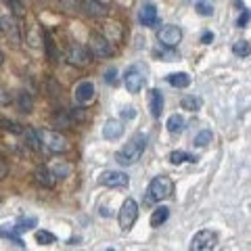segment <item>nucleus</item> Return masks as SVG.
I'll list each match as a JSON object with an SVG mask.
<instances>
[{"label": "nucleus", "mask_w": 251, "mask_h": 251, "mask_svg": "<svg viewBox=\"0 0 251 251\" xmlns=\"http://www.w3.org/2000/svg\"><path fill=\"white\" fill-rule=\"evenodd\" d=\"M145 149H147V136L145 134H136L130 143H126V147H122L120 151L115 153V161L120 163V166H124V168L134 166L140 157H143Z\"/></svg>", "instance_id": "nucleus-1"}, {"label": "nucleus", "mask_w": 251, "mask_h": 251, "mask_svg": "<svg viewBox=\"0 0 251 251\" xmlns=\"http://www.w3.org/2000/svg\"><path fill=\"white\" fill-rule=\"evenodd\" d=\"M174 195V180L170 176H155L149 184V191H147V203H159V201H166Z\"/></svg>", "instance_id": "nucleus-2"}, {"label": "nucleus", "mask_w": 251, "mask_h": 251, "mask_svg": "<svg viewBox=\"0 0 251 251\" xmlns=\"http://www.w3.org/2000/svg\"><path fill=\"white\" fill-rule=\"evenodd\" d=\"M38 136H40V143L49 149L50 153H67L69 151L67 138L63 134H59V132H54V130H40V132H38Z\"/></svg>", "instance_id": "nucleus-3"}, {"label": "nucleus", "mask_w": 251, "mask_h": 251, "mask_svg": "<svg viewBox=\"0 0 251 251\" xmlns=\"http://www.w3.org/2000/svg\"><path fill=\"white\" fill-rule=\"evenodd\" d=\"M88 52L92 54V57H97V59H109L115 50H113L111 40H107L105 36H100V34H90Z\"/></svg>", "instance_id": "nucleus-4"}, {"label": "nucleus", "mask_w": 251, "mask_h": 251, "mask_svg": "<svg viewBox=\"0 0 251 251\" xmlns=\"http://www.w3.org/2000/svg\"><path fill=\"white\" fill-rule=\"evenodd\" d=\"M117 218H120V228L124 232L132 230V226H134L136 218H138V203L132 197H128L122 203V209H120V216H117Z\"/></svg>", "instance_id": "nucleus-5"}, {"label": "nucleus", "mask_w": 251, "mask_h": 251, "mask_svg": "<svg viewBox=\"0 0 251 251\" xmlns=\"http://www.w3.org/2000/svg\"><path fill=\"white\" fill-rule=\"evenodd\" d=\"M124 84H126V88H128V92L136 94L140 88H143V84H145L143 67H140V65H130L128 69H126V74H124Z\"/></svg>", "instance_id": "nucleus-6"}, {"label": "nucleus", "mask_w": 251, "mask_h": 251, "mask_svg": "<svg viewBox=\"0 0 251 251\" xmlns=\"http://www.w3.org/2000/svg\"><path fill=\"white\" fill-rule=\"evenodd\" d=\"M218 234L214 230H199L191 241V251H214Z\"/></svg>", "instance_id": "nucleus-7"}, {"label": "nucleus", "mask_w": 251, "mask_h": 251, "mask_svg": "<svg viewBox=\"0 0 251 251\" xmlns=\"http://www.w3.org/2000/svg\"><path fill=\"white\" fill-rule=\"evenodd\" d=\"M157 40L161 42V46H166V49H176L180 40H182V29L178 25H163L157 31Z\"/></svg>", "instance_id": "nucleus-8"}, {"label": "nucleus", "mask_w": 251, "mask_h": 251, "mask_svg": "<svg viewBox=\"0 0 251 251\" xmlns=\"http://www.w3.org/2000/svg\"><path fill=\"white\" fill-rule=\"evenodd\" d=\"M99 182L107 188H126L130 184V178H128V174H124V172L109 170V172H103V174H100Z\"/></svg>", "instance_id": "nucleus-9"}, {"label": "nucleus", "mask_w": 251, "mask_h": 251, "mask_svg": "<svg viewBox=\"0 0 251 251\" xmlns=\"http://www.w3.org/2000/svg\"><path fill=\"white\" fill-rule=\"evenodd\" d=\"M67 61L75 67H86L90 63V52L82 44H72L67 49Z\"/></svg>", "instance_id": "nucleus-10"}, {"label": "nucleus", "mask_w": 251, "mask_h": 251, "mask_svg": "<svg viewBox=\"0 0 251 251\" xmlns=\"http://www.w3.org/2000/svg\"><path fill=\"white\" fill-rule=\"evenodd\" d=\"M138 21L143 27H153L157 25V21H159V13H157V6L153 2H145L140 4L138 9Z\"/></svg>", "instance_id": "nucleus-11"}, {"label": "nucleus", "mask_w": 251, "mask_h": 251, "mask_svg": "<svg viewBox=\"0 0 251 251\" xmlns=\"http://www.w3.org/2000/svg\"><path fill=\"white\" fill-rule=\"evenodd\" d=\"M94 92H97V88H94V84L90 80H84L75 86V100L80 105H86L90 103V100L94 99Z\"/></svg>", "instance_id": "nucleus-12"}, {"label": "nucleus", "mask_w": 251, "mask_h": 251, "mask_svg": "<svg viewBox=\"0 0 251 251\" xmlns=\"http://www.w3.org/2000/svg\"><path fill=\"white\" fill-rule=\"evenodd\" d=\"M34 182L44 186V188H52L54 182H57V178H54V174L46 166H38L34 170Z\"/></svg>", "instance_id": "nucleus-13"}, {"label": "nucleus", "mask_w": 251, "mask_h": 251, "mask_svg": "<svg viewBox=\"0 0 251 251\" xmlns=\"http://www.w3.org/2000/svg\"><path fill=\"white\" fill-rule=\"evenodd\" d=\"M149 109H151V115L155 120H159L161 113H163V94L161 90H149Z\"/></svg>", "instance_id": "nucleus-14"}, {"label": "nucleus", "mask_w": 251, "mask_h": 251, "mask_svg": "<svg viewBox=\"0 0 251 251\" xmlns=\"http://www.w3.org/2000/svg\"><path fill=\"white\" fill-rule=\"evenodd\" d=\"M80 9L86 15H90V17H105L107 15L105 4L97 2V0H80Z\"/></svg>", "instance_id": "nucleus-15"}, {"label": "nucleus", "mask_w": 251, "mask_h": 251, "mask_svg": "<svg viewBox=\"0 0 251 251\" xmlns=\"http://www.w3.org/2000/svg\"><path fill=\"white\" fill-rule=\"evenodd\" d=\"M124 134V126L122 122H117V120H109L105 126H103V136L107 140H117Z\"/></svg>", "instance_id": "nucleus-16"}, {"label": "nucleus", "mask_w": 251, "mask_h": 251, "mask_svg": "<svg viewBox=\"0 0 251 251\" xmlns=\"http://www.w3.org/2000/svg\"><path fill=\"white\" fill-rule=\"evenodd\" d=\"M15 103H17L21 113H31V111H34V99H31V94L25 92V90H19L17 92V99H15Z\"/></svg>", "instance_id": "nucleus-17"}, {"label": "nucleus", "mask_w": 251, "mask_h": 251, "mask_svg": "<svg viewBox=\"0 0 251 251\" xmlns=\"http://www.w3.org/2000/svg\"><path fill=\"white\" fill-rule=\"evenodd\" d=\"M23 138H25V145L31 149V151H40L42 143H40V136H38V130L34 128H23Z\"/></svg>", "instance_id": "nucleus-18"}, {"label": "nucleus", "mask_w": 251, "mask_h": 251, "mask_svg": "<svg viewBox=\"0 0 251 251\" xmlns=\"http://www.w3.org/2000/svg\"><path fill=\"white\" fill-rule=\"evenodd\" d=\"M170 218V207H166V205H159L157 207L153 214H151V220H149V222H151V226L153 228H159V226L166 222V220Z\"/></svg>", "instance_id": "nucleus-19"}, {"label": "nucleus", "mask_w": 251, "mask_h": 251, "mask_svg": "<svg viewBox=\"0 0 251 251\" xmlns=\"http://www.w3.org/2000/svg\"><path fill=\"white\" fill-rule=\"evenodd\" d=\"M168 84L174 86V88H186L191 84V75L184 74V72H178V74H170L168 75Z\"/></svg>", "instance_id": "nucleus-20"}, {"label": "nucleus", "mask_w": 251, "mask_h": 251, "mask_svg": "<svg viewBox=\"0 0 251 251\" xmlns=\"http://www.w3.org/2000/svg\"><path fill=\"white\" fill-rule=\"evenodd\" d=\"M168 130H170V134H180V132L184 130V126H186V122H184V117L182 115H178V113H174V115H170L168 117Z\"/></svg>", "instance_id": "nucleus-21"}, {"label": "nucleus", "mask_w": 251, "mask_h": 251, "mask_svg": "<svg viewBox=\"0 0 251 251\" xmlns=\"http://www.w3.org/2000/svg\"><path fill=\"white\" fill-rule=\"evenodd\" d=\"M0 237H4V239H9L11 243H15L17 247H25V243L21 241L19 237V232L13 228V226H0Z\"/></svg>", "instance_id": "nucleus-22"}, {"label": "nucleus", "mask_w": 251, "mask_h": 251, "mask_svg": "<svg viewBox=\"0 0 251 251\" xmlns=\"http://www.w3.org/2000/svg\"><path fill=\"white\" fill-rule=\"evenodd\" d=\"M195 11H197L201 17H209V15H214V4H211V0H191Z\"/></svg>", "instance_id": "nucleus-23"}, {"label": "nucleus", "mask_w": 251, "mask_h": 251, "mask_svg": "<svg viewBox=\"0 0 251 251\" xmlns=\"http://www.w3.org/2000/svg\"><path fill=\"white\" fill-rule=\"evenodd\" d=\"M184 161L195 163V161H197V157H195V155H188V153H184V151H172V153H170V163H174V166H180V163H184Z\"/></svg>", "instance_id": "nucleus-24"}, {"label": "nucleus", "mask_w": 251, "mask_h": 251, "mask_svg": "<svg viewBox=\"0 0 251 251\" xmlns=\"http://www.w3.org/2000/svg\"><path fill=\"white\" fill-rule=\"evenodd\" d=\"M180 107L186 109V111H199V109H201V99L188 94V97H184L182 100H180Z\"/></svg>", "instance_id": "nucleus-25"}, {"label": "nucleus", "mask_w": 251, "mask_h": 251, "mask_svg": "<svg viewBox=\"0 0 251 251\" xmlns=\"http://www.w3.org/2000/svg\"><path fill=\"white\" fill-rule=\"evenodd\" d=\"M34 226H38V218H34V216H29V218H21V220H17V224L13 226L17 232H25V230H31Z\"/></svg>", "instance_id": "nucleus-26"}, {"label": "nucleus", "mask_w": 251, "mask_h": 251, "mask_svg": "<svg viewBox=\"0 0 251 251\" xmlns=\"http://www.w3.org/2000/svg\"><path fill=\"white\" fill-rule=\"evenodd\" d=\"M6 4H9V9L13 13V17L17 19H23L25 17V4L21 2V0H6Z\"/></svg>", "instance_id": "nucleus-27"}, {"label": "nucleus", "mask_w": 251, "mask_h": 251, "mask_svg": "<svg viewBox=\"0 0 251 251\" xmlns=\"http://www.w3.org/2000/svg\"><path fill=\"white\" fill-rule=\"evenodd\" d=\"M52 124L57 126V128H69V126H74L72 117H69V113H54L52 115Z\"/></svg>", "instance_id": "nucleus-28"}, {"label": "nucleus", "mask_w": 251, "mask_h": 251, "mask_svg": "<svg viewBox=\"0 0 251 251\" xmlns=\"http://www.w3.org/2000/svg\"><path fill=\"white\" fill-rule=\"evenodd\" d=\"M211 140H214V134H211L209 130H201L197 136H195V147H199V149H203V147H207Z\"/></svg>", "instance_id": "nucleus-29"}, {"label": "nucleus", "mask_w": 251, "mask_h": 251, "mask_svg": "<svg viewBox=\"0 0 251 251\" xmlns=\"http://www.w3.org/2000/svg\"><path fill=\"white\" fill-rule=\"evenodd\" d=\"M232 52L237 57H249V42L247 40H237L232 44Z\"/></svg>", "instance_id": "nucleus-30"}, {"label": "nucleus", "mask_w": 251, "mask_h": 251, "mask_svg": "<svg viewBox=\"0 0 251 251\" xmlns=\"http://www.w3.org/2000/svg\"><path fill=\"white\" fill-rule=\"evenodd\" d=\"M36 241L40 243V245H52L57 239H54V234L49 232V230H38L36 232Z\"/></svg>", "instance_id": "nucleus-31"}, {"label": "nucleus", "mask_w": 251, "mask_h": 251, "mask_svg": "<svg viewBox=\"0 0 251 251\" xmlns=\"http://www.w3.org/2000/svg\"><path fill=\"white\" fill-rule=\"evenodd\" d=\"M2 29H6V34L11 36V42L17 44L19 42V34H17V25H15L13 21H4L2 23Z\"/></svg>", "instance_id": "nucleus-32"}, {"label": "nucleus", "mask_w": 251, "mask_h": 251, "mask_svg": "<svg viewBox=\"0 0 251 251\" xmlns=\"http://www.w3.org/2000/svg\"><path fill=\"white\" fill-rule=\"evenodd\" d=\"M0 126H2L4 130L13 132V134H21V132H23V128H21L19 124H15V122H11V120H4V117H0Z\"/></svg>", "instance_id": "nucleus-33"}, {"label": "nucleus", "mask_w": 251, "mask_h": 251, "mask_svg": "<svg viewBox=\"0 0 251 251\" xmlns=\"http://www.w3.org/2000/svg\"><path fill=\"white\" fill-rule=\"evenodd\" d=\"M69 172H72V168H69L67 166V163H57V166H54V172H52V174H54V178H57V176H69Z\"/></svg>", "instance_id": "nucleus-34"}, {"label": "nucleus", "mask_w": 251, "mask_h": 251, "mask_svg": "<svg viewBox=\"0 0 251 251\" xmlns=\"http://www.w3.org/2000/svg\"><path fill=\"white\" fill-rule=\"evenodd\" d=\"M105 82L107 84H115L117 82V69L115 67H109L105 72Z\"/></svg>", "instance_id": "nucleus-35"}, {"label": "nucleus", "mask_w": 251, "mask_h": 251, "mask_svg": "<svg viewBox=\"0 0 251 251\" xmlns=\"http://www.w3.org/2000/svg\"><path fill=\"white\" fill-rule=\"evenodd\" d=\"M157 54H159L163 61H176V59H178V54L172 50V49H170V50H157Z\"/></svg>", "instance_id": "nucleus-36"}, {"label": "nucleus", "mask_w": 251, "mask_h": 251, "mask_svg": "<svg viewBox=\"0 0 251 251\" xmlns=\"http://www.w3.org/2000/svg\"><path fill=\"white\" fill-rule=\"evenodd\" d=\"M59 2L63 4V9H67V11H75V9H77V4H80V0H59Z\"/></svg>", "instance_id": "nucleus-37"}, {"label": "nucleus", "mask_w": 251, "mask_h": 251, "mask_svg": "<svg viewBox=\"0 0 251 251\" xmlns=\"http://www.w3.org/2000/svg\"><path fill=\"white\" fill-rule=\"evenodd\" d=\"M247 23H249V11H247V9H243V13L239 15L237 25H239V27H247Z\"/></svg>", "instance_id": "nucleus-38"}, {"label": "nucleus", "mask_w": 251, "mask_h": 251, "mask_svg": "<svg viewBox=\"0 0 251 251\" xmlns=\"http://www.w3.org/2000/svg\"><path fill=\"white\" fill-rule=\"evenodd\" d=\"M136 115V111H134V107H126L124 111H122V120H132V117Z\"/></svg>", "instance_id": "nucleus-39"}, {"label": "nucleus", "mask_w": 251, "mask_h": 251, "mask_svg": "<svg viewBox=\"0 0 251 251\" xmlns=\"http://www.w3.org/2000/svg\"><path fill=\"white\" fill-rule=\"evenodd\" d=\"M11 103V97H9V92H4L2 88H0V105H9Z\"/></svg>", "instance_id": "nucleus-40"}, {"label": "nucleus", "mask_w": 251, "mask_h": 251, "mask_svg": "<svg viewBox=\"0 0 251 251\" xmlns=\"http://www.w3.org/2000/svg\"><path fill=\"white\" fill-rule=\"evenodd\" d=\"M211 40H214V34H211V31H203V34H201V42L203 44H209Z\"/></svg>", "instance_id": "nucleus-41"}, {"label": "nucleus", "mask_w": 251, "mask_h": 251, "mask_svg": "<svg viewBox=\"0 0 251 251\" xmlns=\"http://www.w3.org/2000/svg\"><path fill=\"white\" fill-rule=\"evenodd\" d=\"M6 174H9V166H6V163H4L2 159H0V180H2Z\"/></svg>", "instance_id": "nucleus-42"}, {"label": "nucleus", "mask_w": 251, "mask_h": 251, "mask_svg": "<svg viewBox=\"0 0 251 251\" xmlns=\"http://www.w3.org/2000/svg\"><path fill=\"white\" fill-rule=\"evenodd\" d=\"M4 63V54H2V50H0V65Z\"/></svg>", "instance_id": "nucleus-43"}, {"label": "nucleus", "mask_w": 251, "mask_h": 251, "mask_svg": "<svg viewBox=\"0 0 251 251\" xmlns=\"http://www.w3.org/2000/svg\"><path fill=\"white\" fill-rule=\"evenodd\" d=\"M97 2H100V4H107V2H111V0H97Z\"/></svg>", "instance_id": "nucleus-44"}, {"label": "nucleus", "mask_w": 251, "mask_h": 251, "mask_svg": "<svg viewBox=\"0 0 251 251\" xmlns=\"http://www.w3.org/2000/svg\"><path fill=\"white\" fill-rule=\"evenodd\" d=\"M0 29H2V19H0Z\"/></svg>", "instance_id": "nucleus-45"}, {"label": "nucleus", "mask_w": 251, "mask_h": 251, "mask_svg": "<svg viewBox=\"0 0 251 251\" xmlns=\"http://www.w3.org/2000/svg\"><path fill=\"white\" fill-rule=\"evenodd\" d=\"M105 251H115V249H111V247H109V249H105Z\"/></svg>", "instance_id": "nucleus-46"}]
</instances>
